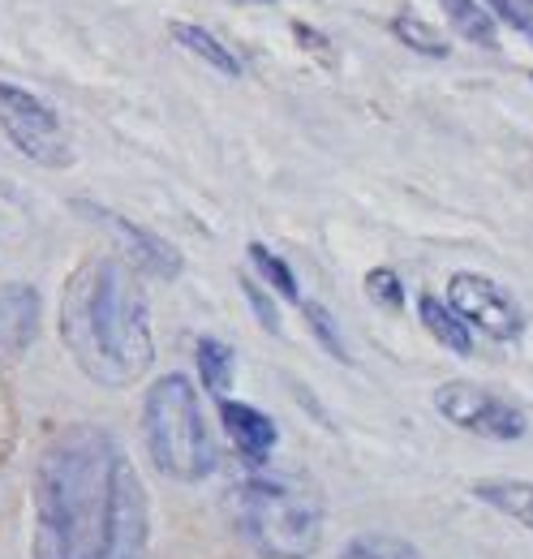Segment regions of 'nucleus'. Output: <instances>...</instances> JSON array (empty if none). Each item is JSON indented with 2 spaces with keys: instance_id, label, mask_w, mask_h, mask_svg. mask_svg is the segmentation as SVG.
Here are the masks:
<instances>
[{
  "instance_id": "nucleus-12",
  "label": "nucleus",
  "mask_w": 533,
  "mask_h": 559,
  "mask_svg": "<svg viewBox=\"0 0 533 559\" xmlns=\"http://www.w3.org/2000/svg\"><path fill=\"white\" fill-rule=\"evenodd\" d=\"M473 499L490 503L495 512L521 521L525 530H533V483H517V478H495V483H473Z\"/></svg>"
},
{
  "instance_id": "nucleus-4",
  "label": "nucleus",
  "mask_w": 533,
  "mask_h": 559,
  "mask_svg": "<svg viewBox=\"0 0 533 559\" xmlns=\"http://www.w3.org/2000/svg\"><path fill=\"white\" fill-rule=\"evenodd\" d=\"M142 435L155 469L173 483H202L215 474L220 452L202 418V401L186 374H164L142 401Z\"/></svg>"
},
{
  "instance_id": "nucleus-22",
  "label": "nucleus",
  "mask_w": 533,
  "mask_h": 559,
  "mask_svg": "<svg viewBox=\"0 0 533 559\" xmlns=\"http://www.w3.org/2000/svg\"><path fill=\"white\" fill-rule=\"evenodd\" d=\"M241 288H246V297H250V306H254V314H259V323H263L266 332H275L280 336V314H275V306H271V297H266L263 288L254 284V280H241Z\"/></svg>"
},
{
  "instance_id": "nucleus-6",
  "label": "nucleus",
  "mask_w": 533,
  "mask_h": 559,
  "mask_svg": "<svg viewBox=\"0 0 533 559\" xmlns=\"http://www.w3.org/2000/svg\"><path fill=\"white\" fill-rule=\"evenodd\" d=\"M448 306L461 314L469 332L477 328L490 341H521V332H525V310L517 306V297L504 284H495L490 276L457 272L448 284Z\"/></svg>"
},
{
  "instance_id": "nucleus-25",
  "label": "nucleus",
  "mask_w": 533,
  "mask_h": 559,
  "mask_svg": "<svg viewBox=\"0 0 533 559\" xmlns=\"http://www.w3.org/2000/svg\"><path fill=\"white\" fill-rule=\"evenodd\" d=\"M530 78H533V73H530Z\"/></svg>"
},
{
  "instance_id": "nucleus-3",
  "label": "nucleus",
  "mask_w": 533,
  "mask_h": 559,
  "mask_svg": "<svg viewBox=\"0 0 533 559\" xmlns=\"http://www.w3.org/2000/svg\"><path fill=\"white\" fill-rule=\"evenodd\" d=\"M233 521L263 559H315L323 547V490L288 469H254L233 487Z\"/></svg>"
},
{
  "instance_id": "nucleus-5",
  "label": "nucleus",
  "mask_w": 533,
  "mask_h": 559,
  "mask_svg": "<svg viewBox=\"0 0 533 559\" xmlns=\"http://www.w3.org/2000/svg\"><path fill=\"white\" fill-rule=\"evenodd\" d=\"M0 130L9 134V142L44 164V168H69L73 164V151H69L66 126L57 117L52 104H44L39 95L13 86V82H0Z\"/></svg>"
},
{
  "instance_id": "nucleus-11",
  "label": "nucleus",
  "mask_w": 533,
  "mask_h": 559,
  "mask_svg": "<svg viewBox=\"0 0 533 559\" xmlns=\"http://www.w3.org/2000/svg\"><path fill=\"white\" fill-rule=\"evenodd\" d=\"M417 314H422V323H426V332L443 345V349L452 353H469L473 349V332H469L465 323H461V314L443 301V297H435V293H422L417 297Z\"/></svg>"
},
{
  "instance_id": "nucleus-17",
  "label": "nucleus",
  "mask_w": 533,
  "mask_h": 559,
  "mask_svg": "<svg viewBox=\"0 0 533 559\" xmlns=\"http://www.w3.org/2000/svg\"><path fill=\"white\" fill-rule=\"evenodd\" d=\"M392 35H396V39H404L413 52L435 57V61H443V57L452 52V48H448V39H439V35H435V31H430L422 17H413V13H408V17H404V13H400V17H392Z\"/></svg>"
},
{
  "instance_id": "nucleus-19",
  "label": "nucleus",
  "mask_w": 533,
  "mask_h": 559,
  "mask_svg": "<svg viewBox=\"0 0 533 559\" xmlns=\"http://www.w3.org/2000/svg\"><path fill=\"white\" fill-rule=\"evenodd\" d=\"M301 314H306V328L315 332V341L323 345V349L340 357V361H353L348 349H344V341H340V328H335V319L319 306V301H301Z\"/></svg>"
},
{
  "instance_id": "nucleus-7",
  "label": "nucleus",
  "mask_w": 533,
  "mask_h": 559,
  "mask_svg": "<svg viewBox=\"0 0 533 559\" xmlns=\"http://www.w3.org/2000/svg\"><path fill=\"white\" fill-rule=\"evenodd\" d=\"M435 409L469 435H486V439H504V443L525 439V430H530V418L512 401H504V396H495L477 383H461V379L443 383L435 392Z\"/></svg>"
},
{
  "instance_id": "nucleus-10",
  "label": "nucleus",
  "mask_w": 533,
  "mask_h": 559,
  "mask_svg": "<svg viewBox=\"0 0 533 559\" xmlns=\"http://www.w3.org/2000/svg\"><path fill=\"white\" fill-rule=\"evenodd\" d=\"M39 332V293L31 284L0 288V353L17 357Z\"/></svg>"
},
{
  "instance_id": "nucleus-15",
  "label": "nucleus",
  "mask_w": 533,
  "mask_h": 559,
  "mask_svg": "<svg viewBox=\"0 0 533 559\" xmlns=\"http://www.w3.org/2000/svg\"><path fill=\"white\" fill-rule=\"evenodd\" d=\"M199 374H202V388L215 396V401H224L228 396V383H233V370H237V353L228 349L224 341H199Z\"/></svg>"
},
{
  "instance_id": "nucleus-18",
  "label": "nucleus",
  "mask_w": 533,
  "mask_h": 559,
  "mask_svg": "<svg viewBox=\"0 0 533 559\" xmlns=\"http://www.w3.org/2000/svg\"><path fill=\"white\" fill-rule=\"evenodd\" d=\"M250 259H254V267H259V276L280 293V297H288V301H301V293H297V276L288 272V263L280 259V254H271L263 241H254L250 246Z\"/></svg>"
},
{
  "instance_id": "nucleus-9",
  "label": "nucleus",
  "mask_w": 533,
  "mask_h": 559,
  "mask_svg": "<svg viewBox=\"0 0 533 559\" xmlns=\"http://www.w3.org/2000/svg\"><path fill=\"white\" fill-rule=\"evenodd\" d=\"M220 421H224L233 448L241 452V461L254 465V469H263V461L271 456V448H275V439H280L275 421L266 418L263 409H254V405H246V401H228V396L220 401Z\"/></svg>"
},
{
  "instance_id": "nucleus-21",
  "label": "nucleus",
  "mask_w": 533,
  "mask_h": 559,
  "mask_svg": "<svg viewBox=\"0 0 533 559\" xmlns=\"http://www.w3.org/2000/svg\"><path fill=\"white\" fill-rule=\"evenodd\" d=\"M366 293H370L375 301H383V306H392V310H396L400 301H404V288H400L396 272H388V267H375V272L366 276Z\"/></svg>"
},
{
  "instance_id": "nucleus-24",
  "label": "nucleus",
  "mask_w": 533,
  "mask_h": 559,
  "mask_svg": "<svg viewBox=\"0 0 533 559\" xmlns=\"http://www.w3.org/2000/svg\"><path fill=\"white\" fill-rule=\"evenodd\" d=\"M517 4H530V9H533V0H517Z\"/></svg>"
},
{
  "instance_id": "nucleus-16",
  "label": "nucleus",
  "mask_w": 533,
  "mask_h": 559,
  "mask_svg": "<svg viewBox=\"0 0 533 559\" xmlns=\"http://www.w3.org/2000/svg\"><path fill=\"white\" fill-rule=\"evenodd\" d=\"M340 559H422L413 543H404L396 534H357Z\"/></svg>"
},
{
  "instance_id": "nucleus-13",
  "label": "nucleus",
  "mask_w": 533,
  "mask_h": 559,
  "mask_svg": "<svg viewBox=\"0 0 533 559\" xmlns=\"http://www.w3.org/2000/svg\"><path fill=\"white\" fill-rule=\"evenodd\" d=\"M439 4H443L448 22L457 26L461 39L477 44V48H486V52H499V26H495V17L486 13L482 0H439Z\"/></svg>"
},
{
  "instance_id": "nucleus-1",
  "label": "nucleus",
  "mask_w": 533,
  "mask_h": 559,
  "mask_svg": "<svg viewBox=\"0 0 533 559\" xmlns=\"http://www.w3.org/2000/svg\"><path fill=\"white\" fill-rule=\"evenodd\" d=\"M151 508L104 426L61 430L35 469V559H146Z\"/></svg>"
},
{
  "instance_id": "nucleus-2",
  "label": "nucleus",
  "mask_w": 533,
  "mask_h": 559,
  "mask_svg": "<svg viewBox=\"0 0 533 559\" xmlns=\"http://www.w3.org/2000/svg\"><path fill=\"white\" fill-rule=\"evenodd\" d=\"M61 345L99 388H133L151 370V310L126 259L95 254L69 276L61 293Z\"/></svg>"
},
{
  "instance_id": "nucleus-8",
  "label": "nucleus",
  "mask_w": 533,
  "mask_h": 559,
  "mask_svg": "<svg viewBox=\"0 0 533 559\" xmlns=\"http://www.w3.org/2000/svg\"><path fill=\"white\" fill-rule=\"evenodd\" d=\"M82 211L95 215V224H104V228L117 237V246H121L117 259H126L133 272H146V276H155V280L181 276V254H177L164 237L138 228L133 219H126V215H117V211H108V207H91V203H82Z\"/></svg>"
},
{
  "instance_id": "nucleus-14",
  "label": "nucleus",
  "mask_w": 533,
  "mask_h": 559,
  "mask_svg": "<svg viewBox=\"0 0 533 559\" xmlns=\"http://www.w3.org/2000/svg\"><path fill=\"white\" fill-rule=\"evenodd\" d=\"M173 39H177L186 52H194L199 61H206L211 70H220L224 78H241V61H237V52H233V48H224L211 31L190 26V22H173Z\"/></svg>"
},
{
  "instance_id": "nucleus-20",
  "label": "nucleus",
  "mask_w": 533,
  "mask_h": 559,
  "mask_svg": "<svg viewBox=\"0 0 533 559\" xmlns=\"http://www.w3.org/2000/svg\"><path fill=\"white\" fill-rule=\"evenodd\" d=\"M482 4H486V13H490V17L508 22L512 31H521V35L533 44V13L525 9V4H517V0H482Z\"/></svg>"
},
{
  "instance_id": "nucleus-23",
  "label": "nucleus",
  "mask_w": 533,
  "mask_h": 559,
  "mask_svg": "<svg viewBox=\"0 0 533 559\" xmlns=\"http://www.w3.org/2000/svg\"><path fill=\"white\" fill-rule=\"evenodd\" d=\"M237 4H275V0H237Z\"/></svg>"
}]
</instances>
